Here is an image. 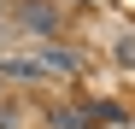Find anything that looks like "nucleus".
Wrapping results in <instances>:
<instances>
[{"label": "nucleus", "instance_id": "f03ea898", "mask_svg": "<svg viewBox=\"0 0 135 129\" xmlns=\"http://www.w3.org/2000/svg\"><path fill=\"white\" fill-rule=\"evenodd\" d=\"M41 64H47V76H76V71H82V53H71V47H47Z\"/></svg>", "mask_w": 135, "mask_h": 129}, {"label": "nucleus", "instance_id": "20e7f679", "mask_svg": "<svg viewBox=\"0 0 135 129\" xmlns=\"http://www.w3.org/2000/svg\"><path fill=\"white\" fill-rule=\"evenodd\" d=\"M53 129H88V112H76V106H53Z\"/></svg>", "mask_w": 135, "mask_h": 129}, {"label": "nucleus", "instance_id": "39448f33", "mask_svg": "<svg viewBox=\"0 0 135 129\" xmlns=\"http://www.w3.org/2000/svg\"><path fill=\"white\" fill-rule=\"evenodd\" d=\"M118 59H123V64H135V35H123V41H118Z\"/></svg>", "mask_w": 135, "mask_h": 129}, {"label": "nucleus", "instance_id": "f257e3e1", "mask_svg": "<svg viewBox=\"0 0 135 129\" xmlns=\"http://www.w3.org/2000/svg\"><path fill=\"white\" fill-rule=\"evenodd\" d=\"M18 24L35 29V35H53V29H59V12L47 6V0H18Z\"/></svg>", "mask_w": 135, "mask_h": 129}, {"label": "nucleus", "instance_id": "7ed1b4c3", "mask_svg": "<svg viewBox=\"0 0 135 129\" xmlns=\"http://www.w3.org/2000/svg\"><path fill=\"white\" fill-rule=\"evenodd\" d=\"M0 71H6V76H24V82H41V76H47V64H41V59H24V53H6V59H0Z\"/></svg>", "mask_w": 135, "mask_h": 129}, {"label": "nucleus", "instance_id": "423d86ee", "mask_svg": "<svg viewBox=\"0 0 135 129\" xmlns=\"http://www.w3.org/2000/svg\"><path fill=\"white\" fill-rule=\"evenodd\" d=\"M0 129H12V112H6V106H0Z\"/></svg>", "mask_w": 135, "mask_h": 129}]
</instances>
